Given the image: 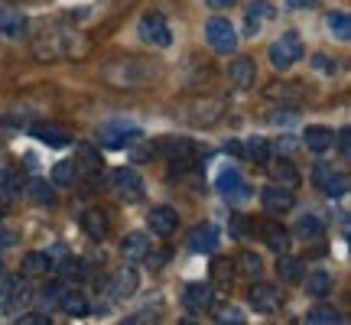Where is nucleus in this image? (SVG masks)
I'll return each mask as SVG.
<instances>
[{"mask_svg":"<svg viewBox=\"0 0 351 325\" xmlns=\"http://www.w3.org/2000/svg\"><path fill=\"white\" fill-rule=\"evenodd\" d=\"M150 75L153 69L137 62V59H117V62H111L104 69V82L114 88H140L150 82Z\"/></svg>","mask_w":351,"mask_h":325,"instance_id":"f257e3e1","label":"nucleus"},{"mask_svg":"<svg viewBox=\"0 0 351 325\" xmlns=\"http://www.w3.org/2000/svg\"><path fill=\"white\" fill-rule=\"evenodd\" d=\"M140 140V127L124 124V121H111L98 130V143L104 150H127Z\"/></svg>","mask_w":351,"mask_h":325,"instance_id":"f03ea898","label":"nucleus"},{"mask_svg":"<svg viewBox=\"0 0 351 325\" xmlns=\"http://www.w3.org/2000/svg\"><path fill=\"white\" fill-rule=\"evenodd\" d=\"M302 56H306V49H302L300 33H283V36L274 39V46H270V62H274L276 69H283V72L293 69Z\"/></svg>","mask_w":351,"mask_h":325,"instance_id":"7ed1b4c3","label":"nucleus"},{"mask_svg":"<svg viewBox=\"0 0 351 325\" xmlns=\"http://www.w3.org/2000/svg\"><path fill=\"white\" fill-rule=\"evenodd\" d=\"M205 36L212 43V49L221 52V56H231V52L238 49V33H234L231 20H225V16H212L205 23Z\"/></svg>","mask_w":351,"mask_h":325,"instance_id":"20e7f679","label":"nucleus"},{"mask_svg":"<svg viewBox=\"0 0 351 325\" xmlns=\"http://www.w3.org/2000/svg\"><path fill=\"white\" fill-rule=\"evenodd\" d=\"M140 39L160 46V49H166V46L173 43V33H169V26H166L163 13H143V16H140Z\"/></svg>","mask_w":351,"mask_h":325,"instance_id":"39448f33","label":"nucleus"},{"mask_svg":"<svg viewBox=\"0 0 351 325\" xmlns=\"http://www.w3.org/2000/svg\"><path fill=\"white\" fill-rule=\"evenodd\" d=\"M111 182H114V192H117L121 199H127V202H137L140 195H143V179H140L137 169H127V166L114 169Z\"/></svg>","mask_w":351,"mask_h":325,"instance_id":"423d86ee","label":"nucleus"},{"mask_svg":"<svg viewBox=\"0 0 351 325\" xmlns=\"http://www.w3.org/2000/svg\"><path fill=\"white\" fill-rule=\"evenodd\" d=\"M215 189H218L225 199H244V195H251V189H247V182H244V176H241L234 166H225V169L218 173Z\"/></svg>","mask_w":351,"mask_h":325,"instance_id":"0eeeda50","label":"nucleus"},{"mask_svg":"<svg viewBox=\"0 0 351 325\" xmlns=\"http://www.w3.org/2000/svg\"><path fill=\"white\" fill-rule=\"evenodd\" d=\"M182 302H186V309H189V313L205 315L208 309H212L215 293H212V287H208V283H189L186 293H182Z\"/></svg>","mask_w":351,"mask_h":325,"instance_id":"6e6552de","label":"nucleus"},{"mask_svg":"<svg viewBox=\"0 0 351 325\" xmlns=\"http://www.w3.org/2000/svg\"><path fill=\"white\" fill-rule=\"evenodd\" d=\"M267 20H274V3H270V0H251V7L244 13V33H247V36H257Z\"/></svg>","mask_w":351,"mask_h":325,"instance_id":"1a4fd4ad","label":"nucleus"},{"mask_svg":"<svg viewBox=\"0 0 351 325\" xmlns=\"http://www.w3.org/2000/svg\"><path fill=\"white\" fill-rule=\"evenodd\" d=\"M261 202H263L267 212L280 215V212H289V208L296 205V195H293V189H287V186H267L263 189V195H261Z\"/></svg>","mask_w":351,"mask_h":325,"instance_id":"9d476101","label":"nucleus"},{"mask_svg":"<svg viewBox=\"0 0 351 325\" xmlns=\"http://www.w3.org/2000/svg\"><path fill=\"white\" fill-rule=\"evenodd\" d=\"M189 248L195 250V254H215V250H218V228L195 225L189 231Z\"/></svg>","mask_w":351,"mask_h":325,"instance_id":"9b49d317","label":"nucleus"},{"mask_svg":"<svg viewBox=\"0 0 351 325\" xmlns=\"http://www.w3.org/2000/svg\"><path fill=\"white\" fill-rule=\"evenodd\" d=\"M147 225H150L153 234H160V238H169L176 231V225H179V215L169 208V205H160V208H153L150 215H147Z\"/></svg>","mask_w":351,"mask_h":325,"instance_id":"f8f14e48","label":"nucleus"},{"mask_svg":"<svg viewBox=\"0 0 351 325\" xmlns=\"http://www.w3.org/2000/svg\"><path fill=\"white\" fill-rule=\"evenodd\" d=\"M228 78H231V85L234 88H251L254 82H257V65H254V59H247V56H238L234 62H231V69H228Z\"/></svg>","mask_w":351,"mask_h":325,"instance_id":"ddd939ff","label":"nucleus"},{"mask_svg":"<svg viewBox=\"0 0 351 325\" xmlns=\"http://www.w3.org/2000/svg\"><path fill=\"white\" fill-rule=\"evenodd\" d=\"M251 306L257 313H276L280 309V289L270 283H254L251 287Z\"/></svg>","mask_w":351,"mask_h":325,"instance_id":"4468645a","label":"nucleus"},{"mask_svg":"<svg viewBox=\"0 0 351 325\" xmlns=\"http://www.w3.org/2000/svg\"><path fill=\"white\" fill-rule=\"evenodd\" d=\"M82 228H85V234L91 241H104L108 231H111V221H108V215L101 212V208H88L82 215Z\"/></svg>","mask_w":351,"mask_h":325,"instance_id":"2eb2a0df","label":"nucleus"},{"mask_svg":"<svg viewBox=\"0 0 351 325\" xmlns=\"http://www.w3.org/2000/svg\"><path fill=\"white\" fill-rule=\"evenodd\" d=\"M33 134H36L46 147H69V143H72V130L65 124H36Z\"/></svg>","mask_w":351,"mask_h":325,"instance_id":"dca6fc26","label":"nucleus"},{"mask_svg":"<svg viewBox=\"0 0 351 325\" xmlns=\"http://www.w3.org/2000/svg\"><path fill=\"white\" fill-rule=\"evenodd\" d=\"M26 16L10 3H0V33L3 36H23Z\"/></svg>","mask_w":351,"mask_h":325,"instance_id":"f3484780","label":"nucleus"},{"mask_svg":"<svg viewBox=\"0 0 351 325\" xmlns=\"http://www.w3.org/2000/svg\"><path fill=\"white\" fill-rule=\"evenodd\" d=\"M121 254H124L127 263H140L147 254H150V238H147V234H140V231L127 234L124 244H121Z\"/></svg>","mask_w":351,"mask_h":325,"instance_id":"a211bd4d","label":"nucleus"},{"mask_svg":"<svg viewBox=\"0 0 351 325\" xmlns=\"http://www.w3.org/2000/svg\"><path fill=\"white\" fill-rule=\"evenodd\" d=\"M140 287V276L134 267H121L117 274H114V296L117 300H127V296H134Z\"/></svg>","mask_w":351,"mask_h":325,"instance_id":"6ab92c4d","label":"nucleus"},{"mask_svg":"<svg viewBox=\"0 0 351 325\" xmlns=\"http://www.w3.org/2000/svg\"><path fill=\"white\" fill-rule=\"evenodd\" d=\"M267 162H270V160H267ZM270 176H274L276 186H287V189H296V186H300V173H296L293 160H276V162H270Z\"/></svg>","mask_w":351,"mask_h":325,"instance_id":"aec40b11","label":"nucleus"},{"mask_svg":"<svg viewBox=\"0 0 351 325\" xmlns=\"http://www.w3.org/2000/svg\"><path fill=\"white\" fill-rule=\"evenodd\" d=\"M332 130L328 127H309L306 134H302V147L306 150H313V153H326L328 147H332Z\"/></svg>","mask_w":351,"mask_h":325,"instance_id":"412c9836","label":"nucleus"},{"mask_svg":"<svg viewBox=\"0 0 351 325\" xmlns=\"http://www.w3.org/2000/svg\"><path fill=\"white\" fill-rule=\"evenodd\" d=\"M59 309H62L65 315H72V319H85L91 306H88V300L78 289H65V296L59 300Z\"/></svg>","mask_w":351,"mask_h":325,"instance_id":"4be33fe9","label":"nucleus"},{"mask_svg":"<svg viewBox=\"0 0 351 325\" xmlns=\"http://www.w3.org/2000/svg\"><path fill=\"white\" fill-rule=\"evenodd\" d=\"M322 234H326V225H322L319 215H302L300 221H296V238L306 241V244H309V241H319Z\"/></svg>","mask_w":351,"mask_h":325,"instance_id":"5701e85b","label":"nucleus"},{"mask_svg":"<svg viewBox=\"0 0 351 325\" xmlns=\"http://www.w3.org/2000/svg\"><path fill=\"white\" fill-rule=\"evenodd\" d=\"M75 169L78 173H98L101 169V156L91 143H78L75 147Z\"/></svg>","mask_w":351,"mask_h":325,"instance_id":"b1692460","label":"nucleus"},{"mask_svg":"<svg viewBox=\"0 0 351 325\" xmlns=\"http://www.w3.org/2000/svg\"><path fill=\"white\" fill-rule=\"evenodd\" d=\"M276 274L283 283H300L302 280V261L300 257H289L287 250L280 254V263H276Z\"/></svg>","mask_w":351,"mask_h":325,"instance_id":"393cba45","label":"nucleus"},{"mask_svg":"<svg viewBox=\"0 0 351 325\" xmlns=\"http://www.w3.org/2000/svg\"><path fill=\"white\" fill-rule=\"evenodd\" d=\"M29 296H33V293H29V283H26L23 276H10V280H7V289H3L7 306H23Z\"/></svg>","mask_w":351,"mask_h":325,"instance_id":"a878e982","label":"nucleus"},{"mask_svg":"<svg viewBox=\"0 0 351 325\" xmlns=\"http://www.w3.org/2000/svg\"><path fill=\"white\" fill-rule=\"evenodd\" d=\"M261 231L267 234V248L276 250V254H283V250L289 248V231L283 225H276V221H267V225H261Z\"/></svg>","mask_w":351,"mask_h":325,"instance_id":"bb28decb","label":"nucleus"},{"mask_svg":"<svg viewBox=\"0 0 351 325\" xmlns=\"http://www.w3.org/2000/svg\"><path fill=\"white\" fill-rule=\"evenodd\" d=\"M59 267V276H62V283H82L88 274V267L82 257H65L62 263H56Z\"/></svg>","mask_w":351,"mask_h":325,"instance_id":"cd10ccee","label":"nucleus"},{"mask_svg":"<svg viewBox=\"0 0 351 325\" xmlns=\"http://www.w3.org/2000/svg\"><path fill=\"white\" fill-rule=\"evenodd\" d=\"M20 189H23V179H20L16 169H3L0 173V199L3 202H13L20 195Z\"/></svg>","mask_w":351,"mask_h":325,"instance_id":"c85d7f7f","label":"nucleus"},{"mask_svg":"<svg viewBox=\"0 0 351 325\" xmlns=\"http://www.w3.org/2000/svg\"><path fill=\"white\" fill-rule=\"evenodd\" d=\"M49 267H56L52 263L49 254H43V250H33V254H26L23 257V274L36 276V274H49Z\"/></svg>","mask_w":351,"mask_h":325,"instance_id":"c756f323","label":"nucleus"},{"mask_svg":"<svg viewBox=\"0 0 351 325\" xmlns=\"http://www.w3.org/2000/svg\"><path fill=\"white\" fill-rule=\"evenodd\" d=\"M306 293H313V296H328L332 293V276L326 274V270H313V274L306 276Z\"/></svg>","mask_w":351,"mask_h":325,"instance_id":"7c9ffc66","label":"nucleus"},{"mask_svg":"<svg viewBox=\"0 0 351 325\" xmlns=\"http://www.w3.org/2000/svg\"><path fill=\"white\" fill-rule=\"evenodd\" d=\"M75 160H62L52 166V186H75Z\"/></svg>","mask_w":351,"mask_h":325,"instance_id":"2f4dec72","label":"nucleus"},{"mask_svg":"<svg viewBox=\"0 0 351 325\" xmlns=\"http://www.w3.org/2000/svg\"><path fill=\"white\" fill-rule=\"evenodd\" d=\"M306 322L309 325H335V322H341V313L335 306H315V309L306 313Z\"/></svg>","mask_w":351,"mask_h":325,"instance_id":"473e14b6","label":"nucleus"},{"mask_svg":"<svg viewBox=\"0 0 351 325\" xmlns=\"http://www.w3.org/2000/svg\"><path fill=\"white\" fill-rule=\"evenodd\" d=\"M26 192H29L33 202H39V205H56V189H52L46 179H33V182L26 186Z\"/></svg>","mask_w":351,"mask_h":325,"instance_id":"72a5a7b5","label":"nucleus"},{"mask_svg":"<svg viewBox=\"0 0 351 325\" xmlns=\"http://www.w3.org/2000/svg\"><path fill=\"white\" fill-rule=\"evenodd\" d=\"M328 33L335 39H351V20H348V13H341V10H335V13H328Z\"/></svg>","mask_w":351,"mask_h":325,"instance_id":"f704fd0d","label":"nucleus"},{"mask_svg":"<svg viewBox=\"0 0 351 325\" xmlns=\"http://www.w3.org/2000/svg\"><path fill=\"white\" fill-rule=\"evenodd\" d=\"M244 160H254V162H267L270 160V143L263 137H251L244 143Z\"/></svg>","mask_w":351,"mask_h":325,"instance_id":"c9c22d12","label":"nucleus"},{"mask_svg":"<svg viewBox=\"0 0 351 325\" xmlns=\"http://www.w3.org/2000/svg\"><path fill=\"white\" fill-rule=\"evenodd\" d=\"M322 192H326L328 199H341V195L348 192V173H332L328 182L322 186Z\"/></svg>","mask_w":351,"mask_h":325,"instance_id":"e433bc0d","label":"nucleus"},{"mask_svg":"<svg viewBox=\"0 0 351 325\" xmlns=\"http://www.w3.org/2000/svg\"><path fill=\"white\" fill-rule=\"evenodd\" d=\"M238 263H241L238 270H241L244 276H251V280H257V276L263 274V261L257 257V254H251V250H247V254H241V261H238Z\"/></svg>","mask_w":351,"mask_h":325,"instance_id":"4c0bfd02","label":"nucleus"},{"mask_svg":"<svg viewBox=\"0 0 351 325\" xmlns=\"http://www.w3.org/2000/svg\"><path fill=\"white\" fill-rule=\"evenodd\" d=\"M228 228H231V238L244 241L247 234H251V218L244 212H231V221H228Z\"/></svg>","mask_w":351,"mask_h":325,"instance_id":"58836bf2","label":"nucleus"},{"mask_svg":"<svg viewBox=\"0 0 351 325\" xmlns=\"http://www.w3.org/2000/svg\"><path fill=\"white\" fill-rule=\"evenodd\" d=\"M267 98H283V101H300L302 91L293 85H270L267 88Z\"/></svg>","mask_w":351,"mask_h":325,"instance_id":"ea45409f","label":"nucleus"},{"mask_svg":"<svg viewBox=\"0 0 351 325\" xmlns=\"http://www.w3.org/2000/svg\"><path fill=\"white\" fill-rule=\"evenodd\" d=\"M43 302H49V306H59V300L65 296V283H49V287H43Z\"/></svg>","mask_w":351,"mask_h":325,"instance_id":"a19ab883","label":"nucleus"},{"mask_svg":"<svg viewBox=\"0 0 351 325\" xmlns=\"http://www.w3.org/2000/svg\"><path fill=\"white\" fill-rule=\"evenodd\" d=\"M212 276H215V280H221V283H225V280H231V276H234V263H231V261H215L212 263Z\"/></svg>","mask_w":351,"mask_h":325,"instance_id":"79ce46f5","label":"nucleus"},{"mask_svg":"<svg viewBox=\"0 0 351 325\" xmlns=\"http://www.w3.org/2000/svg\"><path fill=\"white\" fill-rule=\"evenodd\" d=\"M218 322H221V325H228V322L244 325V313H241L238 306H228V309H221V315H218Z\"/></svg>","mask_w":351,"mask_h":325,"instance_id":"37998d69","label":"nucleus"},{"mask_svg":"<svg viewBox=\"0 0 351 325\" xmlns=\"http://www.w3.org/2000/svg\"><path fill=\"white\" fill-rule=\"evenodd\" d=\"M335 173V169H332V166H328V162H315V169H313V179H315V186L322 189L328 182V176Z\"/></svg>","mask_w":351,"mask_h":325,"instance_id":"c03bdc74","label":"nucleus"},{"mask_svg":"<svg viewBox=\"0 0 351 325\" xmlns=\"http://www.w3.org/2000/svg\"><path fill=\"white\" fill-rule=\"evenodd\" d=\"M313 65L319 72H326V75H335V72H339V65L332 62V59H326V56H313Z\"/></svg>","mask_w":351,"mask_h":325,"instance_id":"a18cd8bd","label":"nucleus"},{"mask_svg":"<svg viewBox=\"0 0 351 325\" xmlns=\"http://www.w3.org/2000/svg\"><path fill=\"white\" fill-rule=\"evenodd\" d=\"M20 325H49V315H43V313L20 315Z\"/></svg>","mask_w":351,"mask_h":325,"instance_id":"49530a36","label":"nucleus"},{"mask_svg":"<svg viewBox=\"0 0 351 325\" xmlns=\"http://www.w3.org/2000/svg\"><path fill=\"white\" fill-rule=\"evenodd\" d=\"M339 150L341 156H351V130H339Z\"/></svg>","mask_w":351,"mask_h":325,"instance_id":"de8ad7c7","label":"nucleus"},{"mask_svg":"<svg viewBox=\"0 0 351 325\" xmlns=\"http://www.w3.org/2000/svg\"><path fill=\"white\" fill-rule=\"evenodd\" d=\"M225 150L231 153V156H238V160H244V143H238V140H228Z\"/></svg>","mask_w":351,"mask_h":325,"instance_id":"09e8293b","label":"nucleus"},{"mask_svg":"<svg viewBox=\"0 0 351 325\" xmlns=\"http://www.w3.org/2000/svg\"><path fill=\"white\" fill-rule=\"evenodd\" d=\"M16 244V234L13 231H0V248H13Z\"/></svg>","mask_w":351,"mask_h":325,"instance_id":"8fccbe9b","label":"nucleus"},{"mask_svg":"<svg viewBox=\"0 0 351 325\" xmlns=\"http://www.w3.org/2000/svg\"><path fill=\"white\" fill-rule=\"evenodd\" d=\"M234 0H205V7H212V10H221V7H231Z\"/></svg>","mask_w":351,"mask_h":325,"instance_id":"3c124183","label":"nucleus"},{"mask_svg":"<svg viewBox=\"0 0 351 325\" xmlns=\"http://www.w3.org/2000/svg\"><path fill=\"white\" fill-rule=\"evenodd\" d=\"M289 7H296V10H302V7H315V0H289Z\"/></svg>","mask_w":351,"mask_h":325,"instance_id":"603ef678","label":"nucleus"},{"mask_svg":"<svg viewBox=\"0 0 351 325\" xmlns=\"http://www.w3.org/2000/svg\"><path fill=\"white\" fill-rule=\"evenodd\" d=\"M0 280H3V263H0Z\"/></svg>","mask_w":351,"mask_h":325,"instance_id":"864d4df0","label":"nucleus"}]
</instances>
